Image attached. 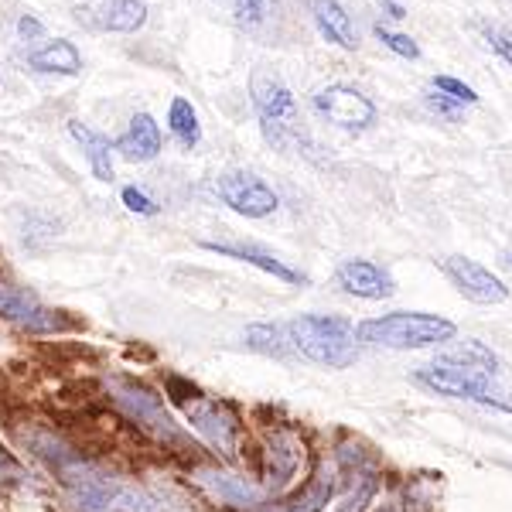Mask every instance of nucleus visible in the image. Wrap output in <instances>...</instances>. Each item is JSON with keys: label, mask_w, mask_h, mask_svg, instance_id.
<instances>
[{"label": "nucleus", "mask_w": 512, "mask_h": 512, "mask_svg": "<svg viewBox=\"0 0 512 512\" xmlns=\"http://www.w3.org/2000/svg\"><path fill=\"white\" fill-rule=\"evenodd\" d=\"M246 345L263 355H277V359L294 352L291 338H287V325H250L246 328Z\"/></svg>", "instance_id": "4be33fe9"}, {"label": "nucleus", "mask_w": 512, "mask_h": 512, "mask_svg": "<svg viewBox=\"0 0 512 512\" xmlns=\"http://www.w3.org/2000/svg\"><path fill=\"white\" fill-rule=\"evenodd\" d=\"M0 315L7 321H14V325L28 328V332H41V335L65 332V328H69V321L62 315L48 311L41 301H35L31 294H24L11 284H0Z\"/></svg>", "instance_id": "9d476101"}, {"label": "nucleus", "mask_w": 512, "mask_h": 512, "mask_svg": "<svg viewBox=\"0 0 512 512\" xmlns=\"http://www.w3.org/2000/svg\"><path fill=\"white\" fill-rule=\"evenodd\" d=\"M250 93H253V106L260 113V127L267 144H274L277 151H294L304 140V127H301V113H297L294 93L287 89V82L277 76L274 69H256L250 79Z\"/></svg>", "instance_id": "f03ea898"}, {"label": "nucleus", "mask_w": 512, "mask_h": 512, "mask_svg": "<svg viewBox=\"0 0 512 512\" xmlns=\"http://www.w3.org/2000/svg\"><path fill=\"white\" fill-rule=\"evenodd\" d=\"M315 110L342 130H366L376 123L373 99L362 96L359 89H352V86H342V82L321 89L315 96Z\"/></svg>", "instance_id": "0eeeda50"}, {"label": "nucleus", "mask_w": 512, "mask_h": 512, "mask_svg": "<svg viewBox=\"0 0 512 512\" xmlns=\"http://www.w3.org/2000/svg\"><path fill=\"white\" fill-rule=\"evenodd\" d=\"M311 14H315L321 38H328L338 48H349V52L359 48V31H355L349 11L338 0H311Z\"/></svg>", "instance_id": "4468645a"}, {"label": "nucleus", "mask_w": 512, "mask_h": 512, "mask_svg": "<svg viewBox=\"0 0 512 512\" xmlns=\"http://www.w3.org/2000/svg\"><path fill=\"white\" fill-rule=\"evenodd\" d=\"M110 390H113V400L123 407V414L134 417L137 424H144L154 437L171 441V444H185V431H181L175 424V417L164 410L158 393H151L140 383H130V379H113Z\"/></svg>", "instance_id": "39448f33"}, {"label": "nucleus", "mask_w": 512, "mask_h": 512, "mask_svg": "<svg viewBox=\"0 0 512 512\" xmlns=\"http://www.w3.org/2000/svg\"><path fill=\"white\" fill-rule=\"evenodd\" d=\"M168 123H171V134H175V140L181 147H192L202 140V127H198V113L195 106L188 103L185 96H175L171 99V110H168Z\"/></svg>", "instance_id": "412c9836"}, {"label": "nucleus", "mask_w": 512, "mask_h": 512, "mask_svg": "<svg viewBox=\"0 0 512 512\" xmlns=\"http://www.w3.org/2000/svg\"><path fill=\"white\" fill-rule=\"evenodd\" d=\"M233 7H236V21L246 31H260L277 14V0H233Z\"/></svg>", "instance_id": "b1692460"}, {"label": "nucleus", "mask_w": 512, "mask_h": 512, "mask_svg": "<svg viewBox=\"0 0 512 512\" xmlns=\"http://www.w3.org/2000/svg\"><path fill=\"white\" fill-rule=\"evenodd\" d=\"M301 465V444L291 434H274L267 451V492L284 489Z\"/></svg>", "instance_id": "dca6fc26"}, {"label": "nucleus", "mask_w": 512, "mask_h": 512, "mask_svg": "<svg viewBox=\"0 0 512 512\" xmlns=\"http://www.w3.org/2000/svg\"><path fill=\"white\" fill-rule=\"evenodd\" d=\"M18 31H21V38H41V31H45V28H41V21L38 18H31V14H24V18H21V24H18Z\"/></svg>", "instance_id": "7c9ffc66"}, {"label": "nucleus", "mask_w": 512, "mask_h": 512, "mask_svg": "<svg viewBox=\"0 0 512 512\" xmlns=\"http://www.w3.org/2000/svg\"><path fill=\"white\" fill-rule=\"evenodd\" d=\"M291 349L304 359L328 369H342L355 359V328L352 321L335 315H301L287 325Z\"/></svg>", "instance_id": "7ed1b4c3"}, {"label": "nucleus", "mask_w": 512, "mask_h": 512, "mask_svg": "<svg viewBox=\"0 0 512 512\" xmlns=\"http://www.w3.org/2000/svg\"><path fill=\"white\" fill-rule=\"evenodd\" d=\"M437 359H448V362H458V366H468V369H478V373H489L495 376V355L485 349L482 342H461L458 349H451V352H444V355H437Z\"/></svg>", "instance_id": "5701e85b"}, {"label": "nucleus", "mask_w": 512, "mask_h": 512, "mask_svg": "<svg viewBox=\"0 0 512 512\" xmlns=\"http://www.w3.org/2000/svg\"><path fill=\"white\" fill-rule=\"evenodd\" d=\"M414 379L420 386H427V390H434L441 396L472 400V403H482V407H495V410H512V400H506V393L495 386V379L489 373L458 366V362L437 359L431 366H420Z\"/></svg>", "instance_id": "20e7f679"}, {"label": "nucleus", "mask_w": 512, "mask_h": 512, "mask_svg": "<svg viewBox=\"0 0 512 512\" xmlns=\"http://www.w3.org/2000/svg\"><path fill=\"white\" fill-rule=\"evenodd\" d=\"M123 205H127L130 212H137V216H154V212H158V205L144 192H137V188H123Z\"/></svg>", "instance_id": "c756f323"}, {"label": "nucleus", "mask_w": 512, "mask_h": 512, "mask_svg": "<svg viewBox=\"0 0 512 512\" xmlns=\"http://www.w3.org/2000/svg\"><path fill=\"white\" fill-rule=\"evenodd\" d=\"M431 89L434 93H444L448 99H454V103H461V106H475L478 103V93L468 82H461V79H454V76H434L431 79Z\"/></svg>", "instance_id": "393cba45"}, {"label": "nucleus", "mask_w": 512, "mask_h": 512, "mask_svg": "<svg viewBox=\"0 0 512 512\" xmlns=\"http://www.w3.org/2000/svg\"><path fill=\"white\" fill-rule=\"evenodd\" d=\"M454 321L424 311H393L383 318H369L355 328V338L379 349H431L454 338Z\"/></svg>", "instance_id": "f257e3e1"}, {"label": "nucleus", "mask_w": 512, "mask_h": 512, "mask_svg": "<svg viewBox=\"0 0 512 512\" xmlns=\"http://www.w3.org/2000/svg\"><path fill=\"white\" fill-rule=\"evenodd\" d=\"M205 250L250 263V267L263 270V274H274L277 280H284V284H301V280H304L301 274H297V270H291L287 263H280L274 253L260 250V246H253V243H205Z\"/></svg>", "instance_id": "2eb2a0df"}, {"label": "nucleus", "mask_w": 512, "mask_h": 512, "mask_svg": "<svg viewBox=\"0 0 512 512\" xmlns=\"http://www.w3.org/2000/svg\"><path fill=\"white\" fill-rule=\"evenodd\" d=\"M69 134L79 140V147H82V154H86L93 175L99 181H113V144L110 140H106L103 134H96V130H89L86 123H79V120L69 123Z\"/></svg>", "instance_id": "f3484780"}, {"label": "nucleus", "mask_w": 512, "mask_h": 512, "mask_svg": "<svg viewBox=\"0 0 512 512\" xmlns=\"http://www.w3.org/2000/svg\"><path fill=\"white\" fill-rule=\"evenodd\" d=\"M427 106H431V113H437V117H444V120H451V123H458L461 120V110L465 106L461 103H454V99H448L444 93H427Z\"/></svg>", "instance_id": "c85d7f7f"}, {"label": "nucleus", "mask_w": 512, "mask_h": 512, "mask_svg": "<svg viewBox=\"0 0 512 512\" xmlns=\"http://www.w3.org/2000/svg\"><path fill=\"white\" fill-rule=\"evenodd\" d=\"M379 7H383V11L390 14L393 21H403V18H407V11H403L400 4H393V0H379Z\"/></svg>", "instance_id": "2f4dec72"}, {"label": "nucleus", "mask_w": 512, "mask_h": 512, "mask_svg": "<svg viewBox=\"0 0 512 512\" xmlns=\"http://www.w3.org/2000/svg\"><path fill=\"white\" fill-rule=\"evenodd\" d=\"M376 38L383 41L390 52H396L400 59H420V45L410 35H396V31H390V28H383V24H376Z\"/></svg>", "instance_id": "a878e982"}, {"label": "nucleus", "mask_w": 512, "mask_h": 512, "mask_svg": "<svg viewBox=\"0 0 512 512\" xmlns=\"http://www.w3.org/2000/svg\"><path fill=\"white\" fill-rule=\"evenodd\" d=\"M103 28L106 31H120V35H130V31L144 28L147 21V4L144 0H106L103 7Z\"/></svg>", "instance_id": "aec40b11"}, {"label": "nucleus", "mask_w": 512, "mask_h": 512, "mask_svg": "<svg viewBox=\"0 0 512 512\" xmlns=\"http://www.w3.org/2000/svg\"><path fill=\"white\" fill-rule=\"evenodd\" d=\"M441 270L458 287V294L475 304H502L509 297V287L489 267H482L478 260H468V256H444Z\"/></svg>", "instance_id": "6e6552de"}, {"label": "nucleus", "mask_w": 512, "mask_h": 512, "mask_svg": "<svg viewBox=\"0 0 512 512\" xmlns=\"http://www.w3.org/2000/svg\"><path fill=\"white\" fill-rule=\"evenodd\" d=\"M506 263H509V267H512V253H509V256H506Z\"/></svg>", "instance_id": "473e14b6"}, {"label": "nucleus", "mask_w": 512, "mask_h": 512, "mask_svg": "<svg viewBox=\"0 0 512 512\" xmlns=\"http://www.w3.org/2000/svg\"><path fill=\"white\" fill-rule=\"evenodd\" d=\"M376 489H379V482L376 478H362L359 482V489H355L349 499L342 502V506H338V512H362L369 506V502H373V495H376Z\"/></svg>", "instance_id": "bb28decb"}, {"label": "nucleus", "mask_w": 512, "mask_h": 512, "mask_svg": "<svg viewBox=\"0 0 512 512\" xmlns=\"http://www.w3.org/2000/svg\"><path fill=\"white\" fill-rule=\"evenodd\" d=\"M113 151H120V158H127V161H154L158 158L161 130H158V123H154L151 113H137V117L130 120L127 134L113 144Z\"/></svg>", "instance_id": "ddd939ff"}, {"label": "nucleus", "mask_w": 512, "mask_h": 512, "mask_svg": "<svg viewBox=\"0 0 512 512\" xmlns=\"http://www.w3.org/2000/svg\"><path fill=\"white\" fill-rule=\"evenodd\" d=\"M198 482L216 495V499L229 502V506H239V509L260 506L263 495H267V489H256V485L246 482V478L229 475V472H216V468H202V472H198Z\"/></svg>", "instance_id": "f8f14e48"}, {"label": "nucleus", "mask_w": 512, "mask_h": 512, "mask_svg": "<svg viewBox=\"0 0 512 512\" xmlns=\"http://www.w3.org/2000/svg\"><path fill=\"white\" fill-rule=\"evenodd\" d=\"M332 489H335L332 472H318V475L308 482V489L297 492L294 499L280 502V506L267 509V512H321V509L328 506V499H332Z\"/></svg>", "instance_id": "6ab92c4d"}, {"label": "nucleus", "mask_w": 512, "mask_h": 512, "mask_svg": "<svg viewBox=\"0 0 512 512\" xmlns=\"http://www.w3.org/2000/svg\"><path fill=\"white\" fill-rule=\"evenodd\" d=\"M482 35H485V41H489L492 52L499 55L506 65H512V35H506L502 28H489V24H482Z\"/></svg>", "instance_id": "cd10ccee"}, {"label": "nucleus", "mask_w": 512, "mask_h": 512, "mask_svg": "<svg viewBox=\"0 0 512 512\" xmlns=\"http://www.w3.org/2000/svg\"><path fill=\"white\" fill-rule=\"evenodd\" d=\"M185 407L188 420L205 441L212 444L216 451L222 454H236V417L226 403H216V400H205V396H192V400H178Z\"/></svg>", "instance_id": "1a4fd4ad"}, {"label": "nucleus", "mask_w": 512, "mask_h": 512, "mask_svg": "<svg viewBox=\"0 0 512 512\" xmlns=\"http://www.w3.org/2000/svg\"><path fill=\"white\" fill-rule=\"evenodd\" d=\"M335 277L345 294L366 297V301H383V297H390L396 291L393 277L373 260H345Z\"/></svg>", "instance_id": "9b49d317"}, {"label": "nucleus", "mask_w": 512, "mask_h": 512, "mask_svg": "<svg viewBox=\"0 0 512 512\" xmlns=\"http://www.w3.org/2000/svg\"><path fill=\"white\" fill-rule=\"evenodd\" d=\"M28 65L38 72H59V76H79L82 72V59L76 52V45L72 41H48L45 48H38V52L28 55Z\"/></svg>", "instance_id": "a211bd4d"}, {"label": "nucleus", "mask_w": 512, "mask_h": 512, "mask_svg": "<svg viewBox=\"0 0 512 512\" xmlns=\"http://www.w3.org/2000/svg\"><path fill=\"white\" fill-rule=\"evenodd\" d=\"M216 192L229 209L246 219H263V216H270V212H277V205H280L274 188L256 175H246V171H229V175H222L216 181Z\"/></svg>", "instance_id": "423d86ee"}]
</instances>
